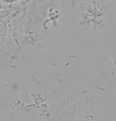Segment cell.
I'll return each instance as SVG.
<instances>
[{"label":"cell","mask_w":116,"mask_h":121,"mask_svg":"<svg viewBox=\"0 0 116 121\" xmlns=\"http://www.w3.org/2000/svg\"><path fill=\"white\" fill-rule=\"evenodd\" d=\"M6 2H9V3H11V2H13V1H17V0H4Z\"/></svg>","instance_id":"cell-1"}]
</instances>
